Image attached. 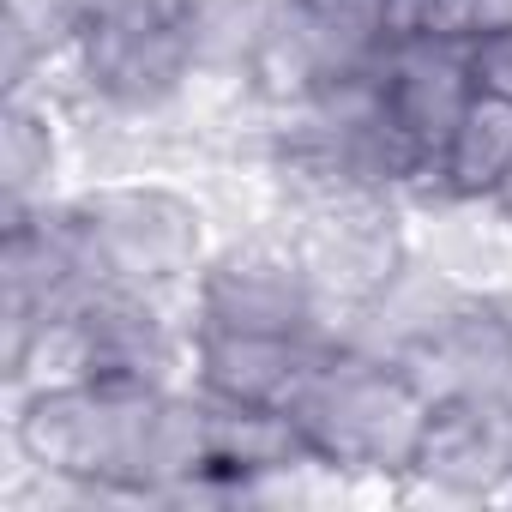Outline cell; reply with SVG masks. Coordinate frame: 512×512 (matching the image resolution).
<instances>
[{
	"instance_id": "obj_1",
	"label": "cell",
	"mask_w": 512,
	"mask_h": 512,
	"mask_svg": "<svg viewBox=\"0 0 512 512\" xmlns=\"http://www.w3.org/2000/svg\"><path fill=\"white\" fill-rule=\"evenodd\" d=\"M7 452L97 500L187 506L211 470V410L193 386L79 380L7 398Z\"/></svg>"
},
{
	"instance_id": "obj_2",
	"label": "cell",
	"mask_w": 512,
	"mask_h": 512,
	"mask_svg": "<svg viewBox=\"0 0 512 512\" xmlns=\"http://www.w3.org/2000/svg\"><path fill=\"white\" fill-rule=\"evenodd\" d=\"M193 73H199L193 0H133L115 19L85 25L19 91H43L61 115L103 109L115 121L151 127L181 103Z\"/></svg>"
},
{
	"instance_id": "obj_3",
	"label": "cell",
	"mask_w": 512,
	"mask_h": 512,
	"mask_svg": "<svg viewBox=\"0 0 512 512\" xmlns=\"http://www.w3.org/2000/svg\"><path fill=\"white\" fill-rule=\"evenodd\" d=\"M428 410L434 404L398 362L362 356L350 344L326 350L302 380V392L290 398V422L302 428L320 464H332L350 482H386L398 494L416 464Z\"/></svg>"
},
{
	"instance_id": "obj_4",
	"label": "cell",
	"mask_w": 512,
	"mask_h": 512,
	"mask_svg": "<svg viewBox=\"0 0 512 512\" xmlns=\"http://www.w3.org/2000/svg\"><path fill=\"white\" fill-rule=\"evenodd\" d=\"M67 205L91 241L103 284L133 290H193L217 247V217L193 181L175 175H115L67 187Z\"/></svg>"
},
{
	"instance_id": "obj_5",
	"label": "cell",
	"mask_w": 512,
	"mask_h": 512,
	"mask_svg": "<svg viewBox=\"0 0 512 512\" xmlns=\"http://www.w3.org/2000/svg\"><path fill=\"white\" fill-rule=\"evenodd\" d=\"M284 235L296 241V260L344 344L350 314L404 266L410 241V205L392 187H338L326 199H308L284 217Z\"/></svg>"
},
{
	"instance_id": "obj_6",
	"label": "cell",
	"mask_w": 512,
	"mask_h": 512,
	"mask_svg": "<svg viewBox=\"0 0 512 512\" xmlns=\"http://www.w3.org/2000/svg\"><path fill=\"white\" fill-rule=\"evenodd\" d=\"M193 314L199 326H223V332H272V338H308L320 350H338V332L284 229L217 235L193 284Z\"/></svg>"
},
{
	"instance_id": "obj_7",
	"label": "cell",
	"mask_w": 512,
	"mask_h": 512,
	"mask_svg": "<svg viewBox=\"0 0 512 512\" xmlns=\"http://www.w3.org/2000/svg\"><path fill=\"white\" fill-rule=\"evenodd\" d=\"M380 97L398 121V133L440 169L446 139L458 133L470 97H476V73H470V43H446V37H398L380 55Z\"/></svg>"
},
{
	"instance_id": "obj_8",
	"label": "cell",
	"mask_w": 512,
	"mask_h": 512,
	"mask_svg": "<svg viewBox=\"0 0 512 512\" xmlns=\"http://www.w3.org/2000/svg\"><path fill=\"white\" fill-rule=\"evenodd\" d=\"M482 290H470L464 278H452L446 266H434L422 247L404 253V266L350 314V332L344 344L362 350V356H380V362H404L416 356L434 332H446Z\"/></svg>"
},
{
	"instance_id": "obj_9",
	"label": "cell",
	"mask_w": 512,
	"mask_h": 512,
	"mask_svg": "<svg viewBox=\"0 0 512 512\" xmlns=\"http://www.w3.org/2000/svg\"><path fill=\"white\" fill-rule=\"evenodd\" d=\"M326 350L308 338H272V332H223L193 326V392L211 404H247V410H290L302 380L314 374Z\"/></svg>"
},
{
	"instance_id": "obj_10",
	"label": "cell",
	"mask_w": 512,
	"mask_h": 512,
	"mask_svg": "<svg viewBox=\"0 0 512 512\" xmlns=\"http://www.w3.org/2000/svg\"><path fill=\"white\" fill-rule=\"evenodd\" d=\"M398 368L422 386L428 404H446V398L512 404V326H506L494 296H476L446 332H434Z\"/></svg>"
},
{
	"instance_id": "obj_11",
	"label": "cell",
	"mask_w": 512,
	"mask_h": 512,
	"mask_svg": "<svg viewBox=\"0 0 512 512\" xmlns=\"http://www.w3.org/2000/svg\"><path fill=\"white\" fill-rule=\"evenodd\" d=\"M73 133L43 91H7L0 103V217H25L67 193Z\"/></svg>"
},
{
	"instance_id": "obj_12",
	"label": "cell",
	"mask_w": 512,
	"mask_h": 512,
	"mask_svg": "<svg viewBox=\"0 0 512 512\" xmlns=\"http://www.w3.org/2000/svg\"><path fill=\"white\" fill-rule=\"evenodd\" d=\"M410 241L482 296L512 290V217L494 199H422L410 205Z\"/></svg>"
},
{
	"instance_id": "obj_13",
	"label": "cell",
	"mask_w": 512,
	"mask_h": 512,
	"mask_svg": "<svg viewBox=\"0 0 512 512\" xmlns=\"http://www.w3.org/2000/svg\"><path fill=\"white\" fill-rule=\"evenodd\" d=\"M512 169V103L494 91H476L458 133L446 139L440 157V193L452 199H488L500 175Z\"/></svg>"
},
{
	"instance_id": "obj_14",
	"label": "cell",
	"mask_w": 512,
	"mask_h": 512,
	"mask_svg": "<svg viewBox=\"0 0 512 512\" xmlns=\"http://www.w3.org/2000/svg\"><path fill=\"white\" fill-rule=\"evenodd\" d=\"M470 73H476V91H494L512 103V31H488L470 43Z\"/></svg>"
},
{
	"instance_id": "obj_15",
	"label": "cell",
	"mask_w": 512,
	"mask_h": 512,
	"mask_svg": "<svg viewBox=\"0 0 512 512\" xmlns=\"http://www.w3.org/2000/svg\"><path fill=\"white\" fill-rule=\"evenodd\" d=\"M464 13H470V43L488 31H512V0H464Z\"/></svg>"
},
{
	"instance_id": "obj_16",
	"label": "cell",
	"mask_w": 512,
	"mask_h": 512,
	"mask_svg": "<svg viewBox=\"0 0 512 512\" xmlns=\"http://www.w3.org/2000/svg\"><path fill=\"white\" fill-rule=\"evenodd\" d=\"M121 7H133V0H67V13H73V25L85 31V25H97V19H115Z\"/></svg>"
},
{
	"instance_id": "obj_17",
	"label": "cell",
	"mask_w": 512,
	"mask_h": 512,
	"mask_svg": "<svg viewBox=\"0 0 512 512\" xmlns=\"http://www.w3.org/2000/svg\"><path fill=\"white\" fill-rule=\"evenodd\" d=\"M488 199H494V205H500V211H506V217H512V169H506V175H500V187H494V193H488Z\"/></svg>"
},
{
	"instance_id": "obj_18",
	"label": "cell",
	"mask_w": 512,
	"mask_h": 512,
	"mask_svg": "<svg viewBox=\"0 0 512 512\" xmlns=\"http://www.w3.org/2000/svg\"><path fill=\"white\" fill-rule=\"evenodd\" d=\"M494 302H500V314H506V326H512V290H500Z\"/></svg>"
}]
</instances>
